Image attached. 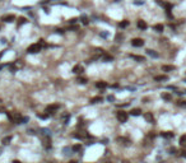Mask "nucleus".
I'll use <instances>...</instances> for the list:
<instances>
[{"instance_id":"obj_18","label":"nucleus","mask_w":186,"mask_h":163,"mask_svg":"<svg viewBox=\"0 0 186 163\" xmlns=\"http://www.w3.org/2000/svg\"><path fill=\"white\" fill-rule=\"evenodd\" d=\"M127 26H129V20H122V22L119 23V27H120V28H126Z\"/></svg>"},{"instance_id":"obj_38","label":"nucleus","mask_w":186,"mask_h":163,"mask_svg":"<svg viewBox=\"0 0 186 163\" xmlns=\"http://www.w3.org/2000/svg\"><path fill=\"white\" fill-rule=\"evenodd\" d=\"M1 69H3V66H0V70H1Z\"/></svg>"},{"instance_id":"obj_40","label":"nucleus","mask_w":186,"mask_h":163,"mask_svg":"<svg viewBox=\"0 0 186 163\" xmlns=\"http://www.w3.org/2000/svg\"><path fill=\"white\" fill-rule=\"evenodd\" d=\"M0 153H1V149H0Z\"/></svg>"},{"instance_id":"obj_26","label":"nucleus","mask_w":186,"mask_h":163,"mask_svg":"<svg viewBox=\"0 0 186 163\" xmlns=\"http://www.w3.org/2000/svg\"><path fill=\"white\" fill-rule=\"evenodd\" d=\"M77 82H78L79 84H86V83H87V79H86V78H78Z\"/></svg>"},{"instance_id":"obj_4","label":"nucleus","mask_w":186,"mask_h":163,"mask_svg":"<svg viewBox=\"0 0 186 163\" xmlns=\"http://www.w3.org/2000/svg\"><path fill=\"white\" fill-rule=\"evenodd\" d=\"M60 108V106L59 105H51V106H47L46 107V112L47 114H54L55 111H57Z\"/></svg>"},{"instance_id":"obj_37","label":"nucleus","mask_w":186,"mask_h":163,"mask_svg":"<svg viewBox=\"0 0 186 163\" xmlns=\"http://www.w3.org/2000/svg\"><path fill=\"white\" fill-rule=\"evenodd\" d=\"M69 163H77V162H75V161H70Z\"/></svg>"},{"instance_id":"obj_36","label":"nucleus","mask_w":186,"mask_h":163,"mask_svg":"<svg viewBox=\"0 0 186 163\" xmlns=\"http://www.w3.org/2000/svg\"><path fill=\"white\" fill-rule=\"evenodd\" d=\"M4 55V51H1V52H0V59H1V56Z\"/></svg>"},{"instance_id":"obj_20","label":"nucleus","mask_w":186,"mask_h":163,"mask_svg":"<svg viewBox=\"0 0 186 163\" xmlns=\"http://www.w3.org/2000/svg\"><path fill=\"white\" fill-rule=\"evenodd\" d=\"M80 149H82V145H80V144H75V145L72 147V150H73V152H79Z\"/></svg>"},{"instance_id":"obj_35","label":"nucleus","mask_w":186,"mask_h":163,"mask_svg":"<svg viewBox=\"0 0 186 163\" xmlns=\"http://www.w3.org/2000/svg\"><path fill=\"white\" fill-rule=\"evenodd\" d=\"M13 163H22V162H19V161H17V159H15V161H13Z\"/></svg>"},{"instance_id":"obj_27","label":"nucleus","mask_w":186,"mask_h":163,"mask_svg":"<svg viewBox=\"0 0 186 163\" xmlns=\"http://www.w3.org/2000/svg\"><path fill=\"white\" fill-rule=\"evenodd\" d=\"M86 136H87L86 134H74V138H78V139H83Z\"/></svg>"},{"instance_id":"obj_16","label":"nucleus","mask_w":186,"mask_h":163,"mask_svg":"<svg viewBox=\"0 0 186 163\" xmlns=\"http://www.w3.org/2000/svg\"><path fill=\"white\" fill-rule=\"evenodd\" d=\"M180 145L181 147H186V135H182L180 138Z\"/></svg>"},{"instance_id":"obj_11","label":"nucleus","mask_w":186,"mask_h":163,"mask_svg":"<svg viewBox=\"0 0 186 163\" xmlns=\"http://www.w3.org/2000/svg\"><path fill=\"white\" fill-rule=\"evenodd\" d=\"M167 75H157V76H154V80L156 82H163V80H167Z\"/></svg>"},{"instance_id":"obj_7","label":"nucleus","mask_w":186,"mask_h":163,"mask_svg":"<svg viewBox=\"0 0 186 163\" xmlns=\"http://www.w3.org/2000/svg\"><path fill=\"white\" fill-rule=\"evenodd\" d=\"M83 71H84V69H83V66H80V65H75L73 68V73L74 74H82Z\"/></svg>"},{"instance_id":"obj_8","label":"nucleus","mask_w":186,"mask_h":163,"mask_svg":"<svg viewBox=\"0 0 186 163\" xmlns=\"http://www.w3.org/2000/svg\"><path fill=\"white\" fill-rule=\"evenodd\" d=\"M144 119L147 120L148 122H150V124H153V122H154V117H153V115L150 114V112H147V114L144 115Z\"/></svg>"},{"instance_id":"obj_25","label":"nucleus","mask_w":186,"mask_h":163,"mask_svg":"<svg viewBox=\"0 0 186 163\" xmlns=\"http://www.w3.org/2000/svg\"><path fill=\"white\" fill-rule=\"evenodd\" d=\"M24 23H27V19H26V18H23V17H20L19 19H18V24L22 26V24H24Z\"/></svg>"},{"instance_id":"obj_41","label":"nucleus","mask_w":186,"mask_h":163,"mask_svg":"<svg viewBox=\"0 0 186 163\" xmlns=\"http://www.w3.org/2000/svg\"><path fill=\"white\" fill-rule=\"evenodd\" d=\"M47 1H50V0H47Z\"/></svg>"},{"instance_id":"obj_31","label":"nucleus","mask_w":186,"mask_h":163,"mask_svg":"<svg viewBox=\"0 0 186 163\" xmlns=\"http://www.w3.org/2000/svg\"><path fill=\"white\" fill-rule=\"evenodd\" d=\"M107 99H108L110 102H111V101H115V97H113V96H108V97H107Z\"/></svg>"},{"instance_id":"obj_14","label":"nucleus","mask_w":186,"mask_h":163,"mask_svg":"<svg viewBox=\"0 0 186 163\" xmlns=\"http://www.w3.org/2000/svg\"><path fill=\"white\" fill-rule=\"evenodd\" d=\"M130 57H131V59H134V60H136V61H145V57H143V56H138V55H130Z\"/></svg>"},{"instance_id":"obj_24","label":"nucleus","mask_w":186,"mask_h":163,"mask_svg":"<svg viewBox=\"0 0 186 163\" xmlns=\"http://www.w3.org/2000/svg\"><path fill=\"white\" fill-rule=\"evenodd\" d=\"M162 98H163V99H166V101H171L172 96H171L170 93H163V94H162Z\"/></svg>"},{"instance_id":"obj_2","label":"nucleus","mask_w":186,"mask_h":163,"mask_svg":"<svg viewBox=\"0 0 186 163\" xmlns=\"http://www.w3.org/2000/svg\"><path fill=\"white\" fill-rule=\"evenodd\" d=\"M127 119H129V115H127L125 111H119L117 112V120L120 122H126Z\"/></svg>"},{"instance_id":"obj_29","label":"nucleus","mask_w":186,"mask_h":163,"mask_svg":"<svg viewBox=\"0 0 186 163\" xmlns=\"http://www.w3.org/2000/svg\"><path fill=\"white\" fill-rule=\"evenodd\" d=\"M134 4H136V5H140V4H144V0H135Z\"/></svg>"},{"instance_id":"obj_28","label":"nucleus","mask_w":186,"mask_h":163,"mask_svg":"<svg viewBox=\"0 0 186 163\" xmlns=\"http://www.w3.org/2000/svg\"><path fill=\"white\" fill-rule=\"evenodd\" d=\"M177 105L181 106V107H185V106H186V102H185V101H179V102H177Z\"/></svg>"},{"instance_id":"obj_9","label":"nucleus","mask_w":186,"mask_h":163,"mask_svg":"<svg viewBox=\"0 0 186 163\" xmlns=\"http://www.w3.org/2000/svg\"><path fill=\"white\" fill-rule=\"evenodd\" d=\"M96 87L100 88V89H105V88H107L108 85H107V83H106V82H97V83H96Z\"/></svg>"},{"instance_id":"obj_30","label":"nucleus","mask_w":186,"mask_h":163,"mask_svg":"<svg viewBox=\"0 0 186 163\" xmlns=\"http://www.w3.org/2000/svg\"><path fill=\"white\" fill-rule=\"evenodd\" d=\"M37 117H40V119H43V120H45V119H47V115H37Z\"/></svg>"},{"instance_id":"obj_6","label":"nucleus","mask_w":186,"mask_h":163,"mask_svg":"<svg viewBox=\"0 0 186 163\" xmlns=\"http://www.w3.org/2000/svg\"><path fill=\"white\" fill-rule=\"evenodd\" d=\"M136 26H138V28L139 29H141V31H145V29H147L148 28V24L147 23H145V22L144 20H138V23H136Z\"/></svg>"},{"instance_id":"obj_32","label":"nucleus","mask_w":186,"mask_h":163,"mask_svg":"<svg viewBox=\"0 0 186 163\" xmlns=\"http://www.w3.org/2000/svg\"><path fill=\"white\" fill-rule=\"evenodd\" d=\"M75 22H77V19H75V18H73V19H70V20H69V23H70V24H74Z\"/></svg>"},{"instance_id":"obj_19","label":"nucleus","mask_w":186,"mask_h":163,"mask_svg":"<svg viewBox=\"0 0 186 163\" xmlns=\"http://www.w3.org/2000/svg\"><path fill=\"white\" fill-rule=\"evenodd\" d=\"M153 28H154V31H157V32H162V31H163V28H165V27H163L162 24H156V26L153 27Z\"/></svg>"},{"instance_id":"obj_12","label":"nucleus","mask_w":186,"mask_h":163,"mask_svg":"<svg viewBox=\"0 0 186 163\" xmlns=\"http://www.w3.org/2000/svg\"><path fill=\"white\" fill-rule=\"evenodd\" d=\"M130 112H131L133 116H139V115L141 114V110H140V108H133Z\"/></svg>"},{"instance_id":"obj_3","label":"nucleus","mask_w":186,"mask_h":163,"mask_svg":"<svg viewBox=\"0 0 186 163\" xmlns=\"http://www.w3.org/2000/svg\"><path fill=\"white\" fill-rule=\"evenodd\" d=\"M131 45L134 47H141L144 45V41L141 38H134V40H131Z\"/></svg>"},{"instance_id":"obj_22","label":"nucleus","mask_w":186,"mask_h":163,"mask_svg":"<svg viewBox=\"0 0 186 163\" xmlns=\"http://www.w3.org/2000/svg\"><path fill=\"white\" fill-rule=\"evenodd\" d=\"M1 142H3V144H5V145H7V144H9V143L12 142V136H5V138H3Z\"/></svg>"},{"instance_id":"obj_33","label":"nucleus","mask_w":186,"mask_h":163,"mask_svg":"<svg viewBox=\"0 0 186 163\" xmlns=\"http://www.w3.org/2000/svg\"><path fill=\"white\" fill-rule=\"evenodd\" d=\"M56 33H60V34H63V33H64V29H56Z\"/></svg>"},{"instance_id":"obj_15","label":"nucleus","mask_w":186,"mask_h":163,"mask_svg":"<svg viewBox=\"0 0 186 163\" xmlns=\"http://www.w3.org/2000/svg\"><path fill=\"white\" fill-rule=\"evenodd\" d=\"M80 20H82V23H83L84 26H87L88 23H89V20H88V17H87V15H84V14L80 17Z\"/></svg>"},{"instance_id":"obj_5","label":"nucleus","mask_w":186,"mask_h":163,"mask_svg":"<svg viewBox=\"0 0 186 163\" xmlns=\"http://www.w3.org/2000/svg\"><path fill=\"white\" fill-rule=\"evenodd\" d=\"M14 19H15V17L13 15V14H8V15H3L1 17V20L3 22H7V23H12Z\"/></svg>"},{"instance_id":"obj_21","label":"nucleus","mask_w":186,"mask_h":163,"mask_svg":"<svg viewBox=\"0 0 186 163\" xmlns=\"http://www.w3.org/2000/svg\"><path fill=\"white\" fill-rule=\"evenodd\" d=\"M147 54H148L149 56H152V57H158V54L154 52L153 50H147Z\"/></svg>"},{"instance_id":"obj_1","label":"nucleus","mask_w":186,"mask_h":163,"mask_svg":"<svg viewBox=\"0 0 186 163\" xmlns=\"http://www.w3.org/2000/svg\"><path fill=\"white\" fill-rule=\"evenodd\" d=\"M42 50V45H40V43H33V45H31V46L27 48V51L29 54H37L40 52Z\"/></svg>"},{"instance_id":"obj_23","label":"nucleus","mask_w":186,"mask_h":163,"mask_svg":"<svg viewBox=\"0 0 186 163\" xmlns=\"http://www.w3.org/2000/svg\"><path fill=\"white\" fill-rule=\"evenodd\" d=\"M103 61H106V62H108V61H112L113 60V57L111 56V55H103Z\"/></svg>"},{"instance_id":"obj_13","label":"nucleus","mask_w":186,"mask_h":163,"mask_svg":"<svg viewBox=\"0 0 186 163\" xmlns=\"http://www.w3.org/2000/svg\"><path fill=\"white\" fill-rule=\"evenodd\" d=\"M100 102H102V97H101V96L93 97V98L91 99V103H100Z\"/></svg>"},{"instance_id":"obj_39","label":"nucleus","mask_w":186,"mask_h":163,"mask_svg":"<svg viewBox=\"0 0 186 163\" xmlns=\"http://www.w3.org/2000/svg\"><path fill=\"white\" fill-rule=\"evenodd\" d=\"M0 105H1V99H0Z\"/></svg>"},{"instance_id":"obj_34","label":"nucleus","mask_w":186,"mask_h":163,"mask_svg":"<svg viewBox=\"0 0 186 163\" xmlns=\"http://www.w3.org/2000/svg\"><path fill=\"white\" fill-rule=\"evenodd\" d=\"M181 156H182L184 158H186V150H182V152H181Z\"/></svg>"},{"instance_id":"obj_10","label":"nucleus","mask_w":186,"mask_h":163,"mask_svg":"<svg viewBox=\"0 0 186 163\" xmlns=\"http://www.w3.org/2000/svg\"><path fill=\"white\" fill-rule=\"evenodd\" d=\"M162 70L163 71H172V70H175V66L173 65H163Z\"/></svg>"},{"instance_id":"obj_17","label":"nucleus","mask_w":186,"mask_h":163,"mask_svg":"<svg viewBox=\"0 0 186 163\" xmlns=\"http://www.w3.org/2000/svg\"><path fill=\"white\" fill-rule=\"evenodd\" d=\"M161 135H162L163 138H167V139H168V138H173V134L170 133V131H165V133H162Z\"/></svg>"}]
</instances>
